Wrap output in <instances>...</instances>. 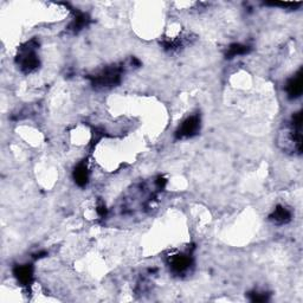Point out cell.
Instances as JSON below:
<instances>
[{
	"label": "cell",
	"instance_id": "6",
	"mask_svg": "<svg viewBox=\"0 0 303 303\" xmlns=\"http://www.w3.org/2000/svg\"><path fill=\"white\" fill-rule=\"evenodd\" d=\"M14 276L16 278L18 279V282H20L23 285H28L31 283L32 277H34V269H32L31 266L29 264H25V266H18L14 269Z\"/></svg>",
	"mask_w": 303,
	"mask_h": 303
},
{
	"label": "cell",
	"instance_id": "5",
	"mask_svg": "<svg viewBox=\"0 0 303 303\" xmlns=\"http://www.w3.org/2000/svg\"><path fill=\"white\" fill-rule=\"evenodd\" d=\"M191 263H192V261H191L190 256L184 254L173 256L169 262L170 268H172V270L175 273H182L186 271L188 268L191 267Z\"/></svg>",
	"mask_w": 303,
	"mask_h": 303
},
{
	"label": "cell",
	"instance_id": "12",
	"mask_svg": "<svg viewBox=\"0 0 303 303\" xmlns=\"http://www.w3.org/2000/svg\"><path fill=\"white\" fill-rule=\"evenodd\" d=\"M97 212H99V214L101 217H104L105 213H107V210H105L104 205H100V206L97 207Z\"/></svg>",
	"mask_w": 303,
	"mask_h": 303
},
{
	"label": "cell",
	"instance_id": "11",
	"mask_svg": "<svg viewBox=\"0 0 303 303\" xmlns=\"http://www.w3.org/2000/svg\"><path fill=\"white\" fill-rule=\"evenodd\" d=\"M250 300L252 302H264L268 301V294L264 293H257V291H254V293L249 294Z\"/></svg>",
	"mask_w": 303,
	"mask_h": 303
},
{
	"label": "cell",
	"instance_id": "9",
	"mask_svg": "<svg viewBox=\"0 0 303 303\" xmlns=\"http://www.w3.org/2000/svg\"><path fill=\"white\" fill-rule=\"evenodd\" d=\"M249 51H250V46L248 45H243V44H232V45H230V48L228 49L226 57L234 58L236 57V56L248 54Z\"/></svg>",
	"mask_w": 303,
	"mask_h": 303
},
{
	"label": "cell",
	"instance_id": "10",
	"mask_svg": "<svg viewBox=\"0 0 303 303\" xmlns=\"http://www.w3.org/2000/svg\"><path fill=\"white\" fill-rule=\"evenodd\" d=\"M88 22H89V19H88V17L85 16L83 13H77L76 14L75 19H73V22L71 23V30L73 32H78L79 30H82V29L84 28V26H87Z\"/></svg>",
	"mask_w": 303,
	"mask_h": 303
},
{
	"label": "cell",
	"instance_id": "1",
	"mask_svg": "<svg viewBox=\"0 0 303 303\" xmlns=\"http://www.w3.org/2000/svg\"><path fill=\"white\" fill-rule=\"evenodd\" d=\"M34 42L28 43L24 48L20 49V52L17 57V63L20 67L23 72L30 73L39 67V60L36 52L37 45H34Z\"/></svg>",
	"mask_w": 303,
	"mask_h": 303
},
{
	"label": "cell",
	"instance_id": "2",
	"mask_svg": "<svg viewBox=\"0 0 303 303\" xmlns=\"http://www.w3.org/2000/svg\"><path fill=\"white\" fill-rule=\"evenodd\" d=\"M121 73L122 67L114 66L97 73L96 76L91 77V79H93V84L96 87H113V85L120 83Z\"/></svg>",
	"mask_w": 303,
	"mask_h": 303
},
{
	"label": "cell",
	"instance_id": "7",
	"mask_svg": "<svg viewBox=\"0 0 303 303\" xmlns=\"http://www.w3.org/2000/svg\"><path fill=\"white\" fill-rule=\"evenodd\" d=\"M270 219L278 225L287 224V223L290 222L291 213L288 208H285L283 206H277L275 210H273V212L270 214Z\"/></svg>",
	"mask_w": 303,
	"mask_h": 303
},
{
	"label": "cell",
	"instance_id": "8",
	"mask_svg": "<svg viewBox=\"0 0 303 303\" xmlns=\"http://www.w3.org/2000/svg\"><path fill=\"white\" fill-rule=\"evenodd\" d=\"M73 180H75L76 184L81 187H83L88 184V180H89V173H88V169L84 164H79L75 168V170H73Z\"/></svg>",
	"mask_w": 303,
	"mask_h": 303
},
{
	"label": "cell",
	"instance_id": "4",
	"mask_svg": "<svg viewBox=\"0 0 303 303\" xmlns=\"http://www.w3.org/2000/svg\"><path fill=\"white\" fill-rule=\"evenodd\" d=\"M285 90H287L288 96H289V99L291 100L297 99V97H300L302 95V91H303L302 69H300L296 75L288 81L287 85H285Z\"/></svg>",
	"mask_w": 303,
	"mask_h": 303
},
{
	"label": "cell",
	"instance_id": "3",
	"mask_svg": "<svg viewBox=\"0 0 303 303\" xmlns=\"http://www.w3.org/2000/svg\"><path fill=\"white\" fill-rule=\"evenodd\" d=\"M200 129V119L198 115H193L185 120L181 123L180 127L175 132L176 139H188L192 137L199 132Z\"/></svg>",
	"mask_w": 303,
	"mask_h": 303
}]
</instances>
